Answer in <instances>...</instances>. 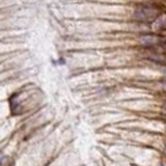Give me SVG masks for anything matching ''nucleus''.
<instances>
[{
	"instance_id": "f03ea898",
	"label": "nucleus",
	"mask_w": 166,
	"mask_h": 166,
	"mask_svg": "<svg viewBox=\"0 0 166 166\" xmlns=\"http://www.w3.org/2000/svg\"><path fill=\"white\" fill-rule=\"evenodd\" d=\"M140 43L145 46H154L159 43V38L155 36H146L140 39Z\"/></svg>"
},
{
	"instance_id": "f257e3e1",
	"label": "nucleus",
	"mask_w": 166,
	"mask_h": 166,
	"mask_svg": "<svg viewBox=\"0 0 166 166\" xmlns=\"http://www.w3.org/2000/svg\"><path fill=\"white\" fill-rule=\"evenodd\" d=\"M158 10L152 6H140L135 10V19L140 22H152L158 17Z\"/></svg>"
}]
</instances>
